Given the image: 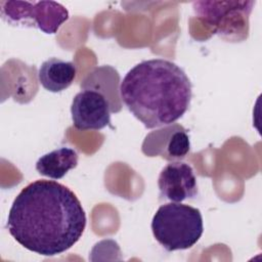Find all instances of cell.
Listing matches in <instances>:
<instances>
[{"mask_svg":"<svg viewBox=\"0 0 262 262\" xmlns=\"http://www.w3.org/2000/svg\"><path fill=\"white\" fill-rule=\"evenodd\" d=\"M86 214L68 186L40 179L15 196L7 217L10 235L25 249L42 256H56L71 249L83 235Z\"/></svg>","mask_w":262,"mask_h":262,"instance_id":"cell-1","label":"cell"},{"mask_svg":"<svg viewBox=\"0 0 262 262\" xmlns=\"http://www.w3.org/2000/svg\"><path fill=\"white\" fill-rule=\"evenodd\" d=\"M121 99L145 128L168 126L188 110L192 85L175 62L152 58L135 64L120 84Z\"/></svg>","mask_w":262,"mask_h":262,"instance_id":"cell-2","label":"cell"},{"mask_svg":"<svg viewBox=\"0 0 262 262\" xmlns=\"http://www.w3.org/2000/svg\"><path fill=\"white\" fill-rule=\"evenodd\" d=\"M151 231L156 241L169 252L189 249L203 234L202 213L185 204H164L152 217Z\"/></svg>","mask_w":262,"mask_h":262,"instance_id":"cell-3","label":"cell"},{"mask_svg":"<svg viewBox=\"0 0 262 262\" xmlns=\"http://www.w3.org/2000/svg\"><path fill=\"white\" fill-rule=\"evenodd\" d=\"M255 1H196L192 7L196 17L221 38L236 42L248 37L249 18Z\"/></svg>","mask_w":262,"mask_h":262,"instance_id":"cell-4","label":"cell"},{"mask_svg":"<svg viewBox=\"0 0 262 262\" xmlns=\"http://www.w3.org/2000/svg\"><path fill=\"white\" fill-rule=\"evenodd\" d=\"M0 6L7 23L37 27L48 35L55 34L69 19L68 9L55 1H1Z\"/></svg>","mask_w":262,"mask_h":262,"instance_id":"cell-5","label":"cell"},{"mask_svg":"<svg viewBox=\"0 0 262 262\" xmlns=\"http://www.w3.org/2000/svg\"><path fill=\"white\" fill-rule=\"evenodd\" d=\"M73 125L78 130H100L111 124V107L105 96L96 90H82L71 105Z\"/></svg>","mask_w":262,"mask_h":262,"instance_id":"cell-6","label":"cell"},{"mask_svg":"<svg viewBox=\"0 0 262 262\" xmlns=\"http://www.w3.org/2000/svg\"><path fill=\"white\" fill-rule=\"evenodd\" d=\"M160 196L173 203H181L198 195V182L192 167L181 161L166 165L158 178Z\"/></svg>","mask_w":262,"mask_h":262,"instance_id":"cell-7","label":"cell"},{"mask_svg":"<svg viewBox=\"0 0 262 262\" xmlns=\"http://www.w3.org/2000/svg\"><path fill=\"white\" fill-rule=\"evenodd\" d=\"M77 68L74 62L57 57L43 61L38 71L40 84L50 92H60L69 88L75 81Z\"/></svg>","mask_w":262,"mask_h":262,"instance_id":"cell-8","label":"cell"},{"mask_svg":"<svg viewBox=\"0 0 262 262\" xmlns=\"http://www.w3.org/2000/svg\"><path fill=\"white\" fill-rule=\"evenodd\" d=\"M78 160V154L74 148L59 147L40 157L36 162V170L45 177L60 179L77 167Z\"/></svg>","mask_w":262,"mask_h":262,"instance_id":"cell-9","label":"cell"},{"mask_svg":"<svg viewBox=\"0 0 262 262\" xmlns=\"http://www.w3.org/2000/svg\"><path fill=\"white\" fill-rule=\"evenodd\" d=\"M190 141L184 130H178L170 135L166 145V159L180 160L189 152Z\"/></svg>","mask_w":262,"mask_h":262,"instance_id":"cell-10","label":"cell"}]
</instances>
